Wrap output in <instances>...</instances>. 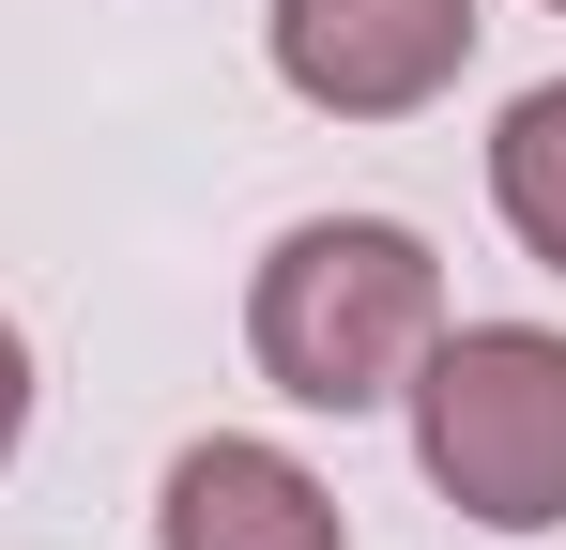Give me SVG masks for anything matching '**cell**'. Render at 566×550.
I'll list each match as a JSON object with an SVG mask.
<instances>
[{"label": "cell", "instance_id": "6da1fadb", "mask_svg": "<svg viewBox=\"0 0 566 550\" xmlns=\"http://www.w3.org/2000/svg\"><path fill=\"white\" fill-rule=\"evenodd\" d=\"M429 337H444V275H429V245L398 214H306L276 261H261V290H245V352L306 413L398 398Z\"/></svg>", "mask_w": 566, "mask_h": 550}, {"label": "cell", "instance_id": "7a4b0ae2", "mask_svg": "<svg viewBox=\"0 0 566 550\" xmlns=\"http://www.w3.org/2000/svg\"><path fill=\"white\" fill-rule=\"evenodd\" d=\"M413 458L429 489L490 536H552L566 520V337L536 321H460L413 352Z\"/></svg>", "mask_w": 566, "mask_h": 550}, {"label": "cell", "instance_id": "3957f363", "mask_svg": "<svg viewBox=\"0 0 566 550\" xmlns=\"http://www.w3.org/2000/svg\"><path fill=\"white\" fill-rule=\"evenodd\" d=\"M474 62V0H276V77L337 123H398Z\"/></svg>", "mask_w": 566, "mask_h": 550}, {"label": "cell", "instance_id": "277c9868", "mask_svg": "<svg viewBox=\"0 0 566 550\" xmlns=\"http://www.w3.org/2000/svg\"><path fill=\"white\" fill-rule=\"evenodd\" d=\"M154 536H169V550H353V536H337V489H322L291 444H245V429H214V444L169 458Z\"/></svg>", "mask_w": 566, "mask_h": 550}, {"label": "cell", "instance_id": "5b68a950", "mask_svg": "<svg viewBox=\"0 0 566 550\" xmlns=\"http://www.w3.org/2000/svg\"><path fill=\"white\" fill-rule=\"evenodd\" d=\"M490 199H505V230L566 275V77L505 107V138H490Z\"/></svg>", "mask_w": 566, "mask_h": 550}, {"label": "cell", "instance_id": "8992f818", "mask_svg": "<svg viewBox=\"0 0 566 550\" xmlns=\"http://www.w3.org/2000/svg\"><path fill=\"white\" fill-rule=\"evenodd\" d=\"M15 429H31V352H15V321H0V458H15Z\"/></svg>", "mask_w": 566, "mask_h": 550}, {"label": "cell", "instance_id": "52a82bcc", "mask_svg": "<svg viewBox=\"0 0 566 550\" xmlns=\"http://www.w3.org/2000/svg\"><path fill=\"white\" fill-rule=\"evenodd\" d=\"M552 15H566V0H552Z\"/></svg>", "mask_w": 566, "mask_h": 550}]
</instances>
